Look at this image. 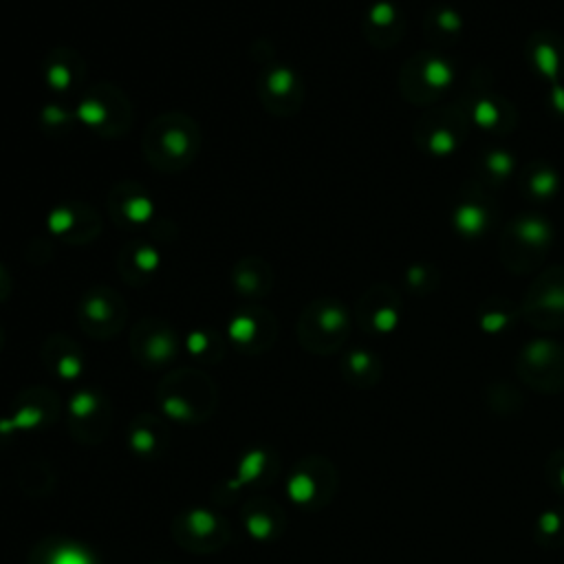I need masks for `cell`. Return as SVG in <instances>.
I'll return each mask as SVG.
<instances>
[{
  "instance_id": "1",
  "label": "cell",
  "mask_w": 564,
  "mask_h": 564,
  "mask_svg": "<svg viewBox=\"0 0 564 564\" xmlns=\"http://www.w3.org/2000/svg\"><path fill=\"white\" fill-rule=\"evenodd\" d=\"M199 128L183 115H163L148 128L143 148L148 159L161 170L185 168L199 152Z\"/></svg>"
},
{
  "instance_id": "2",
  "label": "cell",
  "mask_w": 564,
  "mask_h": 564,
  "mask_svg": "<svg viewBox=\"0 0 564 564\" xmlns=\"http://www.w3.org/2000/svg\"><path fill=\"white\" fill-rule=\"evenodd\" d=\"M518 375L538 392L564 390V348L554 342H534L525 346L518 359Z\"/></svg>"
},
{
  "instance_id": "3",
  "label": "cell",
  "mask_w": 564,
  "mask_h": 564,
  "mask_svg": "<svg viewBox=\"0 0 564 564\" xmlns=\"http://www.w3.org/2000/svg\"><path fill=\"white\" fill-rule=\"evenodd\" d=\"M261 95L269 110L287 115V112L296 110L291 106V99L296 104L300 101V84L289 69L276 64L261 77Z\"/></svg>"
},
{
  "instance_id": "4",
  "label": "cell",
  "mask_w": 564,
  "mask_h": 564,
  "mask_svg": "<svg viewBox=\"0 0 564 564\" xmlns=\"http://www.w3.org/2000/svg\"><path fill=\"white\" fill-rule=\"evenodd\" d=\"M534 540L545 549L564 547V510L549 507L540 514L534 523Z\"/></svg>"
},
{
  "instance_id": "5",
  "label": "cell",
  "mask_w": 564,
  "mask_h": 564,
  "mask_svg": "<svg viewBox=\"0 0 564 564\" xmlns=\"http://www.w3.org/2000/svg\"><path fill=\"white\" fill-rule=\"evenodd\" d=\"M545 476L551 490L564 496V447L554 450L545 461Z\"/></svg>"
},
{
  "instance_id": "6",
  "label": "cell",
  "mask_w": 564,
  "mask_h": 564,
  "mask_svg": "<svg viewBox=\"0 0 564 564\" xmlns=\"http://www.w3.org/2000/svg\"><path fill=\"white\" fill-rule=\"evenodd\" d=\"M348 370L355 377H364L366 381H373L379 375V366L375 362L373 355H368L366 351H355L348 357Z\"/></svg>"
},
{
  "instance_id": "7",
  "label": "cell",
  "mask_w": 564,
  "mask_h": 564,
  "mask_svg": "<svg viewBox=\"0 0 564 564\" xmlns=\"http://www.w3.org/2000/svg\"><path fill=\"white\" fill-rule=\"evenodd\" d=\"M263 465H265V454L261 452V450H258V452L247 454V456L243 459V463H241L239 479L232 481V483H230V487H241L243 483H247V481L256 479L258 474L263 472Z\"/></svg>"
},
{
  "instance_id": "8",
  "label": "cell",
  "mask_w": 564,
  "mask_h": 564,
  "mask_svg": "<svg viewBox=\"0 0 564 564\" xmlns=\"http://www.w3.org/2000/svg\"><path fill=\"white\" fill-rule=\"evenodd\" d=\"M289 496L296 503H307L315 496V485L309 476H304V474H298V476H293L289 481Z\"/></svg>"
},
{
  "instance_id": "9",
  "label": "cell",
  "mask_w": 564,
  "mask_h": 564,
  "mask_svg": "<svg viewBox=\"0 0 564 564\" xmlns=\"http://www.w3.org/2000/svg\"><path fill=\"white\" fill-rule=\"evenodd\" d=\"M190 527L194 534H201V536H208L212 534L214 529H216V518H214L208 510H197L190 514Z\"/></svg>"
},
{
  "instance_id": "10",
  "label": "cell",
  "mask_w": 564,
  "mask_h": 564,
  "mask_svg": "<svg viewBox=\"0 0 564 564\" xmlns=\"http://www.w3.org/2000/svg\"><path fill=\"white\" fill-rule=\"evenodd\" d=\"M40 410H33V408H27V410H22L16 419H11V421H3L0 423V432H7V430H14V427H31V425H36L40 421Z\"/></svg>"
},
{
  "instance_id": "11",
  "label": "cell",
  "mask_w": 564,
  "mask_h": 564,
  "mask_svg": "<svg viewBox=\"0 0 564 564\" xmlns=\"http://www.w3.org/2000/svg\"><path fill=\"white\" fill-rule=\"evenodd\" d=\"M51 564H93L82 549H60L53 556Z\"/></svg>"
},
{
  "instance_id": "12",
  "label": "cell",
  "mask_w": 564,
  "mask_h": 564,
  "mask_svg": "<svg viewBox=\"0 0 564 564\" xmlns=\"http://www.w3.org/2000/svg\"><path fill=\"white\" fill-rule=\"evenodd\" d=\"M93 410H95V397H93V394H88V392L75 394L73 401H71V412L75 416H86V414H91Z\"/></svg>"
},
{
  "instance_id": "13",
  "label": "cell",
  "mask_w": 564,
  "mask_h": 564,
  "mask_svg": "<svg viewBox=\"0 0 564 564\" xmlns=\"http://www.w3.org/2000/svg\"><path fill=\"white\" fill-rule=\"evenodd\" d=\"M247 529H250V534L254 538H267L272 534V523L267 521L263 516H250V521H247Z\"/></svg>"
},
{
  "instance_id": "14",
  "label": "cell",
  "mask_w": 564,
  "mask_h": 564,
  "mask_svg": "<svg viewBox=\"0 0 564 564\" xmlns=\"http://www.w3.org/2000/svg\"><path fill=\"white\" fill-rule=\"evenodd\" d=\"M132 447L137 450V452H150V450L154 447V439L148 430H137L132 434Z\"/></svg>"
},
{
  "instance_id": "15",
  "label": "cell",
  "mask_w": 564,
  "mask_h": 564,
  "mask_svg": "<svg viewBox=\"0 0 564 564\" xmlns=\"http://www.w3.org/2000/svg\"><path fill=\"white\" fill-rule=\"evenodd\" d=\"M165 412L172 416V419H188L190 416V408H188V403L181 401V399H168L165 401Z\"/></svg>"
},
{
  "instance_id": "16",
  "label": "cell",
  "mask_w": 564,
  "mask_h": 564,
  "mask_svg": "<svg viewBox=\"0 0 564 564\" xmlns=\"http://www.w3.org/2000/svg\"><path fill=\"white\" fill-rule=\"evenodd\" d=\"M77 373H80V362H77V359H64V362L60 364V375L75 377Z\"/></svg>"
}]
</instances>
